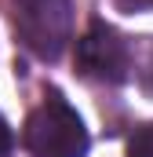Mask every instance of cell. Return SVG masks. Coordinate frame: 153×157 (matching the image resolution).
<instances>
[{"instance_id": "4", "label": "cell", "mask_w": 153, "mask_h": 157, "mask_svg": "<svg viewBox=\"0 0 153 157\" xmlns=\"http://www.w3.org/2000/svg\"><path fill=\"white\" fill-rule=\"evenodd\" d=\"M128 154H131V157H153V124L139 128V132L131 135V143H128Z\"/></svg>"}, {"instance_id": "1", "label": "cell", "mask_w": 153, "mask_h": 157, "mask_svg": "<svg viewBox=\"0 0 153 157\" xmlns=\"http://www.w3.org/2000/svg\"><path fill=\"white\" fill-rule=\"evenodd\" d=\"M7 15L18 40L37 59H58L73 33L69 0H7Z\"/></svg>"}, {"instance_id": "5", "label": "cell", "mask_w": 153, "mask_h": 157, "mask_svg": "<svg viewBox=\"0 0 153 157\" xmlns=\"http://www.w3.org/2000/svg\"><path fill=\"white\" fill-rule=\"evenodd\" d=\"M11 154V128H7V121L0 117V157Z\"/></svg>"}, {"instance_id": "3", "label": "cell", "mask_w": 153, "mask_h": 157, "mask_svg": "<svg viewBox=\"0 0 153 157\" xmlns=\"http://www.w3.org/2000/svg\"><path fill=\"white\" fill-rule=\"evenodd\" d=\"M76 66H80L84 77H91V80L120 84V80L128 77V70H131L128 44L106 22H91L88 33L76 40Z\"/></svg>"}, {"instance_id": "6", "label": "cell", "mask_w": 153, "mask_h": 157, "mask_svg": "<svg viewBox=\"0 0 153 157\" xmlns=\"http://www.w3.org/2000/svg\"><path fill=\"white\" fill-rule=\"evenodd\" d=\"M142 84H146V88H150V91H153V59H150V66L142 70Z\"/></svg>"}, {"instance_id": "2", "label": "cell", "mask_w": 153, "mask_h": 157, "mask_svg": "<svg viewBox=\"0 0 153 157\" xmlns=\"http://www.w3.org/2000/svg\"><path fill=\"white\" fill-rule=\"evenodd\" d=\"M26 146L37 157H84L88 132L62 95H47L26 121Z\"/></svg>"}]
</instances>
